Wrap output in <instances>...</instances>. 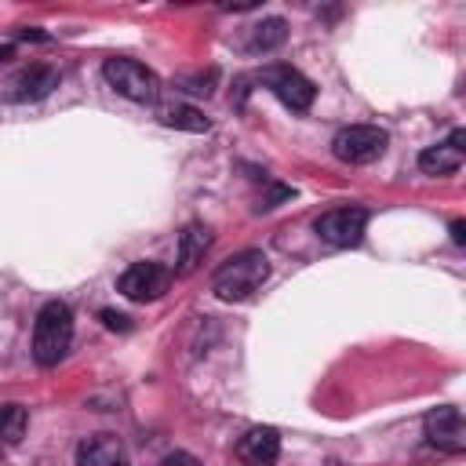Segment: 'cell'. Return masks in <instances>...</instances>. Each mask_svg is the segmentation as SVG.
I'll list each match as a JSON object with an SVG mask.
<instances>
[{"label":"cell","mask_w":466,"mask_h":466,"mask_svg":"<svg viewBox=\"0 0 466 466\" xmlns=\"http://www.w3.org/2000/svg\"><path fill=\"white\" fill-rule=\"evenodd\" d=\"M313 229L331 248H357L368 229V211L364 208H335V211H324L313 222Z\"/></svg>","instance_id":"6"},{"label":"cell","mask_w":466,"mask_h":466,"mask_svg":"<svg viewBox=\"0 0 466 466\" xmlns=\"http://www.w3.org/2000/svg\"><path fill=\"white\" fill-rule=\"evenodd\" d=\"M451 240H455L459 248L466 244V226H462V218H455V222H451Z\"/></svg>","instance_id":"19"},{"label":"cell","mask_w":466,"mask_h":466,"mask_svg":"<svg viewBox=\"0 0 466 466\" xmlns=\"http://www.w3.org/2000/svg\"><path fill=\"white\" fill-rule=\"evenodd\" d=\"M98 317H102V324L113 328V331H127V328H131V320H127L124 313H116V309H102Z\"/></svg>","instance_id":"17"},{"label":"cell","mask_w":466,"mask_h":466,"mask_svg":"<svg viewBox=\"0 0 466 466\" xmlns=\"http://www.w3.org/2000/svg\"><path fill=\"white\" fill-rule=\"evenodd\" d=\"M69 342H73V313L66 302L51 299L40 306L36 313V324H33V360L40 368H55L66 353H69Z\"/></svg>","instance_id":"2"},{"label":"cell","mask_w":466,"mask_h":466,"mask_svg":"<svg viewBox=\"0 0 466 466\" xmlns=\"http://www.w3.org/2000/svg\"><path fill=\"white\" fill-rule=\"evenodd\" d=\"M175 273L164 262H135L116 277V291L131 302H153L171 288Z\"/></svg>","instance_id":"5"},{"label":"cell","mask_w":466,"mask_h":466,"mask_svg":"<svg viewBox=\"0 0 466 466\" xmlns=\"http://www.w3.org/2000/svg\"><path fill=\"white\" fill-rule=\"evenodd\" d=\"M288 36V22L284 18H266L258 25H251V36H248V51H273L280 47Z\"/></svg>","instance_id":"14"},{"label":"cell","mask_w":466,"mask_h":466,"mask_svg":"<svg viewBox=\"0 0 466 466\" xmlns=\"http://www.w3.org/2000/svg\"><path fill=\"white\" fill-rule=\"evenodd\" d=\"M160 466H197V459L189 451H171V455L160 459Z\"/></svg>","instance_id":"18"},{"label":"cell","mask_w":466,"mask_h":466,"mask_svg":"<svg viewBox=\"0 0 466 466\" xmlns=\"http://www.w3.org/2000/svg\"><path fill=\"white\" fill-rule=\"evenodd\" d=\"M237 455H240V462H248V466H273L277 455H280V433H277L273 426H255V430H248V433L240 437Z\"/></svg>","instance_id":"12"},{"label":"cell","mask_w":466,"mask_h":466,"mask_svg":"<svg viewBox=\"0 0 466 466\" xmlns=\"http://www.w3.org/2000/svg\"><path fill=\"white\" fill-rule=\"evenodd\" d=\"M266 277H269V258H266L262 251L248 248V251H237L233 258H226V262L215 269L211 291H215L222 302H240V299H248L251 291H258Z\"/></svg>","instance_id":"1"},{"label":"cell","mask_w":466,"mask_h":466,"mask_svg":"<svg viewBox=\"0 0 466 466\" xmlns=\"http://www.w3.org/2000/svg\"><path fill=\"white\" fill-rule=\"evenodd\" d=\"M25 408L22 404H0V448H15L25 437Z\"/></svg>","instance_id":"15"},{"label":"cell","mask_w":466,"mask_h":466,"mask_svg":"<svg viewBox=\"0 0 466 466\" xmlns=\"http://www.w3.org/2000/svg\"><path fill=\"white\" fill-rule=\"evenodd\" d=\"M76 466H131V459L116 433H91L76 444Z\"/></svg>","instance_id":"9"},{"label":"cell","mask_w":466,"mask_h":466,"mask_svg":"<svg viewBox=\"0 0 466 466\" xmlns=\"http://www.w3.org/2000/svg\"><path fill=\"white\" fill-rule=\"evenodd\" d=\"M102 76H106V84H109L116 95H124V98H131V102H157V95H160L157 73L146 69V66L135 62V58H106Z\"/></svg>","instance_id":"3"},{"label":"cell","mask_w":466,"mask_h":466,"mask_svg":"<svg viewBox=\"0 0 466 466\" xmlns=\"http://www.w3.org/2000/svg\"><path fill=\"white\" fill-rule=\"evenodd\" d=\"M208 248H211V229L204 226V222H189L182 233H178V255H175V277H189L200 262H204V255H208Z\"/></svg>","instance_id":"11"},{"label":"cell","mask_w":466,"mask_h":466,"mask_svg":"<svg viewBox=\"0 0 466 466\" xmlns=\"http://www.w3.org/2000/svg\"><path fill=\"white\" fill-rule=\"evenodd\" d=\"M288 109H295V113H306L309 106H313V98H317V87H313V80L309 76H302L299 69H291V66H277V69H266L262 76H258Z\"/></svg>","instance_id":"7"},{"label":"cell","mask_w":466,"mask_h":466,"mask_svg":"<svg viewBox=\"0 0 466 466\" xmlns=\"http://www.w3.org/2000/svg\"><path fill=\"white\" fill-rule=\"evenodd\" d=\"M386 142H390V135L382 127H375V124H350V127H342L331 138V153L339 160H346V164H371V160H379L386 153Z\"/></svg>","instance_id":"4"},{"label":"cell","mask_w":466,"mask_h":466,"mask_svg":"<svg viewBox=\"0 0 466 466\" xmlns=\"http://www.w3.org/2000/svg\"><path fill=\"white\" fill-rule=\"evenodd\" d=\"M11 55V47H0V58H7Z\"/></svg>","instance_id":"20"},{"label":"cell","mask_w":466,"mask_h":466,"mask_svg":"<svg viewBox=\"0 0 466 466\" xmlns=\"http://www.w3.org/2000/svg\"><path fill=\"white\" fill-rule=\"evenodd\" d=\"M160 124H164V127H178V131H197V135L211 127L208 116H204L200 109H193V106H171V109H164Z\"/></svg>","instance_id":"16"},{"label":"cell","mask_w":466,"mask_h":466,"mask_svg":"<svg viewBox=\"0 0 466 466\" xmlns=\"http://www.w3.org/2000/svg\"><path fill=\"white\" fill-rule=\"evenodd\" d=\"M462 142H466V131L455 127L448 142H437V146H430V149L419 153V167H422L426 175H451V171H459L462 149H466Z\"/></svg>","instance_id":"13"},{"label":"cell","mask_w":466,"mask_h":466,"mask_svg":"<svg viewBox=\"0 0 466 466\" xmlns=\"http://www.w3.org/2000/svg\"><path fill=\"white\" fill-rule=\"evenodd\" d=\"M7 87H11V98L15 102H40V98H47L58 87V69L55 66H44V62H33L22 73H15Z\"/></svg>","instance_id":"10"},{"label":"cell","mask_w":466,"mask_h":466,"mask_svg":"<svg viewBox=\"0 0 466 466\" xmlns=\"http://www.w3.org/2000/svg\"><path fill=\"white\" fill-rule=\"evenodd\" d=\"M422 430H426V441H430L433 448L451 451V455L466 451V419H462V411H459L455 404L433 408V411L422 419Z\"/></svg>","instance_id":"8"}]
</instances>
